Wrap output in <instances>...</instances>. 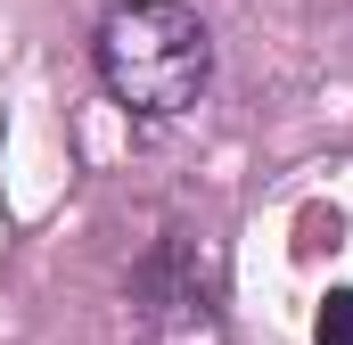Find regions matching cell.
<instances>
[{
    "label": "cell",
    "mask_w": 353,
    "mask_h": 345,
    "mask_svg": "<svg viewBox=\"0 0 353 345\" xmlns=\"http://www.w3.org/2000/svg\"><path fill=\"white\" fill-rule=\"evenodd\" d=\"M90 58H99L107 99L148 115V124L189 115L205 99V83H214V33H205V17L189 0H123V8H107Z\"/></svg>",
    "instance_id": "6da1fadb"
},
{
    "label": "cell",
    "mask_w": 353,
    "mask_h": 345,
    "mask_svg": "<svg viewBox=\"0 0 353 345\" xmlns=\"http://www.w3.org/2000/svg\"><path fill=\"white\" fill-rule=\"evenodd\" d=\"M312 345H353V288H329V296H321Z\"/></svg>",
    "instance_id": "7a4b0ae2"
}]
</instances>
